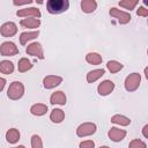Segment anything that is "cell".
Segmentation results:
<instances>
[{
    "mask_svg": "<svg viewBox=\"0 0 148 148\" xmlns=\"http://www.w3.org/2000/svg\"><path fill=\"white\" fill-rule=\"evenodd\" d=\"M97 8V2L95 0H82L81 1V9L83 13L90 14L94 13Z\"/></svg>",
    "mask_w": 148,
    "mask_h": 148,
    "instance_id": "2e32d148",
    "label": "cell"
},
{
    "mask_svg": "<svg viewBox=\"0 0 148 148\" xmlns=\"http://www.w3.org/2000/svg\"><path fill=\"white\" fill-rule=\"evenodd\" d=\"M0 72L2 74H12L14 72V64L9 60H2L0 61Z\"/></svg>",
    "mask_w": 148,
    "mask_h": 148,
    "instance_id": "cb8c5ba5",
    "label": "cell"
},
{
    "mask_svg": "<svg viewBox=\"0 0 148 148\" xmlns=\"http://www.w3.org/2000/svg\"><path fill=\"white\" fill-rule=\"evenodd\" d=\"M99 148H110V147H108V146H101Z\"/></svg>",
    "mask_w": 148,
    "mask_h": 148,
    "instance_id": "e575fe53",
    "label": "cell"
},
{
    "mask_svg": "<svg viewBox=\"0 0 148 148\" xmlns=\"http://www.w3.org/2000/svg\"><path fill=\"white\" fill-rule=\"evenodd\" d=\"M108 135L111 141L113 142H120L125 136H126V131L118 128V127H111L108 132Z\"/></svg>",
    "mask_w": 148,
    "mask_h": 148,
    "instance_id": "7c38bea8",
    "label": "cell"
},
{
    "mask_svg": "<svg viewBox=\"0 0 148 148\" xmlns=\"http://www.w3.org/2000/svg\"><path fill=\"white\" fill-rule=\"evenodd\" d=\"M16 32H17V25H16L14 22H12V21L5 22V23L0 27V34H1L3 37H6V38L13 37L14 35H16Z\"/></svg>",
    "mask_w": 148,
    "mask_h": 148,
    "instance_id": "9c48e42d",
    "label": "cell"
},
{
    "mask_svg": "<svg viewBox=\"0 0 148 148\" xmlns=\"http://www.w3.org/2000/svg\"><path fill=\"white\" fill-rule=\"evenodd\" d=\"M66 101H67V97L65 95L64 91L61 90H58V91H54L52 92V95L50 96V103L51 104H58V105H65L66 104Z\"/></svg>",
    "mask_w": 148,
    "mask_h": 148,
    "instance_id": "4fadbf2b",
    "label": "cell"
},
{
    "mask_svg": "<svg viewBox=\"0 0 148 148\" xmlns=\"http://www.w3.org/2000/svg\"><path fill=\"white\" fill-rule=\"evenodd\" d=\"M111 123L120 125V126H128L131 124V119L123 114H114L111 117Z\"/></svg>",
    "mask_w": 148,
    "mask_h": 148,
    "instance_id": "603a6c76",
    "label": "cell"
},
{
    "mask_svg": "<svg viewBox=\"0 0 148 148\" xmlns=\"http://www.w3.org/2000/svg\"><path fill=\"white\" fill-rule=\"evenodd\" d=\"M23 95H24V86H23L22 82L14 81L9 84L8 90H7V96H8L9 99L17 101V99L22 98Z\"/></svg>",
    "mask_w": 148,
    "mask_h": 148,
    "instance_id": "7a4b0ae2",
    "label": "cell"
},
{
    "mask_svg": "<svg viewBox=\"0 0 148 148\" xmlns=\"http://www.w3.org/2000/svg\"><path fill=\"white\" fill-rule=\"evenodd\" d=\"M30 112H31V114L37 116V117L44 116L47 112V105L46 104H43V103H36V104L31 105Z\"/></svg>",
    "mask_w": 148,
    "mask_h": 148,
    "instance_id": "e0dca14e",
    "label": "cell"
},
{
    "mask_svg": "<svg viewBox=\"0 0 148 148\" xmlns=\"http://www.w3.org/2000/svg\"><path fill=\"white\" fill-rule=\"evenodd\" d=\"M86 61L88 64H90V65H99V64H102L103 58L97 52H89L86 56Z\"/></svg>",
    "mask_w": 148,
    "mask_h": 148,
    "instance_id": "44dd1931",
    "label": "cell"
},
{
    "mask_svg": "<svg viewBox=\"0 0 148 148\" xmlns=\"http://www.w3.org/2000/svg\"><path fill=\"white\" fill-rule=\"evenodd\" d=\"M13 3H14L15 6H23V5H30V3H32V1H31V0H25V1H13Z\"/></svg>",
    "mask_w": 148,
    "mask_h": 148,
    "instance_id": "4dcf8cb0",
    "label": "cell"
},
{
    "mask_svg": "<svg viewBox=\"0 0 148 148\" xmlns=\"http://www.w3.org/2000/svg\"><path fill=\"white\" fill-rule=\"evenodd\" d=\"M69 7L68 0H49L46 2V9L50 14L57 15L66 12Z\"/></svg>",
    "mask_w": 148,
    "mask_h": 148,
    "instance_id": "6da1fadb",
    "label": "cell"
},
{
    "mask_svg": "<svg viewBox=\"0 0 148 148\" xmlns=\"http://www.w3.org/2000/svg\"><path fill=\"white\" fill-rule=\"evenodd\" d=\"M123 67H124V65H123L121 62L117 61V60H110V61H108V64H106V68L109 69L110 73H113V74L120 72V71L123 69Z\"/></svg>",
    "mask_w": 148,
    "mask_h": 148,
    "instance_id": "d4e9b609",
    "label": "cell"
},
{
    "mask_svg": "<svg viewBox=\"0 0 148 148\" xmlns=\"http://www.w3.org/2000/svg\"><path fill=\"white\" fill-rule=\"evenodd\" d=\"M128 148H147V145L145 141H142L140 139H133L128 143Z\"/></svg>",
    "mask_w": 148,
    "mask_h": 148,
    "instance_id": "83f0119b",
    "label": "cell"
},
{
    "mask_svg": "<svg viewBox=\"0 0 148 148\" xmlns=\"http://www.w3.org/2000/svg\"><path fill=\"white\" fill-rule=\"evenodd\" d=\"M16 15L18 17H24V18H39L42 16V13L36 7H27L18 9L16 12Z\"/></svg>",
    "mask_w": 148,
    "mask_h": 148,
    "instance_id": "8992f818",
    "label": "cell"
},
{
    "mask_svg": "<svg viewBox=\"0 0 148 148\" xmlns=\"http://www.w3.org/2000/svg\"><path fill=\"white\" fill-rule=\"evenodd\" d=\"M12 148H25L23 145H20V146H17V147H12Z\"/></svg>",
    "mask_w": 148,
    "mask_h": 148,
    "instance_id": "836d02e7",
    "label": "cell"
},
{
    "mask_svg": "<svg viewBox=\"0 0 148 148\" xmlns=\"http://www.w3.org/2000/svg\"><path fill=\"white\" fill-rule=\"evenodd\" d=\"M5 86H6V79H3V77H0V92L3 90Z\"/></svg>",
    "mask_w": 148,
    "mask_h": 148,
    "instance_id": "1f68e13d",
    "label": "cell"
},
{
    "mask_svg": "<svg viewBox=\"0 0 148 148\" xmlns=\"http://www.w3.org/2000/svg\"><path fill=\"white\" fill-rule=\"evenodd\" d=\"M109 13H110V15H111L113 18H116V20L118 21V23H120V24H127V23L131 21V18H132L130 13L124 12V10H120V9H118V8H116V7L110 8Z\"/></svg>",
    "mask_w": 148,
    "mask_h": 148,
    "instance_id": "5b68a950",
    "label": "cell"
},
{
    "mask_svg": "<svg viewBox=\"0 0 148 148\" xmlns=\"http://www.w3.org/2000/svg\"><path fill=\"white\" fill-rule=\"evenodd\" d=\"M6 140L12 145L16 143L20 140V131L17 128H9L6 132Z\"/></svg>",
    "mask_w": 148,
    "mask_h": 148,
    "instance_id": "d6986e66",
    "label": "cell"
},
{
    "mask_svg": "<svg viewBox=\"0 0 148 148\" xmlns=\"http://www.w3.org/2000/svg\"><path fill=\"white\" fill-rule=\"evenodd\" d=\"M113 89H114V83L111 80H104L97 87V91L101 96H108L113 91Z\"/></svg>",
    "mask_w": 148,
    "mask_h": 148,
    "instance_id": "8fae6325",
    "label": "cell"
},
{
    "mask_svg": "<svg viewBox=\"0 0 148 148\" xmlns=\"http://www.w3.org/2000/svg\"><path fill=\"white\" fill-rule=\"evenodd\" d=\"M97 130V126L95 123H82L76 128V135L79 138H86L89 135H92Z\"/></svg>",
    "mask_w": 148,
    "mask_h": 148,
    "instance_id": "277c9868",
    "label": "cell"
},
{
    "mask_svg": "<svg viewBox=\"0 0 148 148\" xmlns=\"http://www.w3.org/2000/svg\"><path fill=\"white\" fill-rule=\"evenodd\" d=\"M140 82H141V75L139 73H131L125 79V83H124L125 84V89L127 91H130V92L135 91L139 88Z\"/></svg>",
    "mask_w": 148,
    "mask_h": 148,
    "instance_id": "3957f363",
    "label": "cell"
},
{
    "mask_svg": "<svg viewBox=\"0 0 148 148\" xmlns=\"http://www.w3.org/2000/svg\"><path fill=\"white\" fill-rule=\"evenodd\" d=\"M21 27L23 28H30V29H36L40 25V20L39 18H22L20 21Z\"/></svg>",
    "mask_w": 148,
    "mask_h": 148,
    "instance_id": "ffe728a7",
    "label": "cell"
},
{
    "mask_svg": "<svg viewBox=\"0 0 148 148\" xmlns=\"http://www.w3.org/2000/svg\"><path fill=\"white\" fill-rule=\"evenodd\" d=\"M94 147H95V142L92 140H84L79 145V148H94Z\"/></svg>",
    "mask_w": 148,
    "mask_h": 148,
    "instance_id": "f1b7e54d",
    "label": "cell"
},
{
    "mask_svg": "<svg viewBox=\"0 0 148 148\" xmlns=\"http://www.w3.org/2000/svg\"><path fill=\"white\" fill-rule=\"evenodd\" d=\"M139 3L138 0H123V1H119V6L120 7H124L125 9H134L135 6Z\"/></svg>",
    "mask_w": 148,
    "mask_h": 148,
    "instance_id": "484cf974",
    "label": "cell"
},
{
    "mask_svg": "<svg viewBox=\"0 0 148 148\" xmlns=\"http://www.w3.org/2000/svg\"><path fill=\"white\" fill-rule=\"evenodd\" d=\"M32 62L30 60H28V58H21L17 62V69L20 73H25L28 71H30L32 68Z\"/></svg>",
    "mask_w": 148,
    "mask_h": 148,
    "instance_id": "7402d4cb",
    "label": "cell"
},
{
    "mask_svg": "<svg viewBox=\"0 0 148 148\" xmlns=\"http://www.w3.org/2000/svg\"><path fill=\"white\" fill-rule=\"evenodd\" d=\"M25 52H27V54L36 57V58H38L40 60L44 59V50H43L42 44L38 43V42H34V43L29 44L27 46V49H25Z\"/></svg>",
    "mask_w": 148,
    "mask_h": 148,
    "instance_id": "ba28073f",
    "label": "cell"
},
{
    "mask_svg": "<svg viewBox=\"0 0 148 148\" xmlns=\"http://www.w3.org/2000/svg\"><path fill=\"white\" fill-rule=\"evenodd\" d=\"M142 134L145 138H148V125H145L142 128Z\"/></svg>",
    "mask_w": 148,
    "mask_h": 148,
    "instance_id": "d6a6232c",
    "label": "cell"
},
{
    "mask_svg": "<svg viewBox=\"0 0 148 148\" xmlns=\"http://www.w3.org/2000/svg\"><path fill=\"white\" fill-rule=\"evenodd\" d=\"M136 14H138V16L147 17V16H148V9H147L146 7H143V6H141V7H139V8H138Z\"/></svg>",
    "mask_w": 148,
    "mask_h": 148,
    "instance_id": "f546056e",
    "label": "cell"
},
{
    "mask_svg": "<svg viewBox=\"0 0 148 148\" xmlns=\"http://www.w3.org/2000/svg\"><path fill=\"white\" fill-rule=\"evenodd\" d=\"M31 148H43V141L39 135L34 134L31 136Z\"/></svg>",
    "mask_w": 148,
    "mask_h": 148,
    "instance_id": "4316f807",
    "label": "cell"
},
{
    "mask_svg": "<svg viewBox=\"0 0 148 148\" xmlns=\"http://www.w3.org/2000/svg\"><path fill=\"white\" fill-rule=\"evenodd\" d=\"M18 53V49L13 42H3L0 45V54L2 57H13Z\"/></svg>",
    "mask_w": 148,
    "mask_h": 148,
    "instance_id": "52a82bcc",
    "label": "cell"
},
{
    "mask_svg": "<svg viewBox=\"0 0 148 148\" xmlns=\"http://www.w3.org/2000/svg\"><path fill=\"white\" fill-rule=\"evenodd\" d=\"M62 82V77L59 75H46L43 79V86L45 89H53Z\"/></svg>",
    "mask_w": 148,
    "mask_h": 148,
    "instance_id": "30bf717a",
    "label": "cell"
},
{
    "mask_svg": "<svg viewBox=\"0 0 148 148\" xmlns=\"http://www.w3.org/2000/svg\"><path fill=\"white\" fill-rule=\"evenodd\" d=\"M39 35V31L38 30H35V31H24L20 35V43L21 45H25L28 44V42L37 38Z\"/></svg>",
    "mask_w": 148,
    "mask_h": 148,
    "instance_id": "9a60e30c",
    "label": "cell"
},
{
    "mask_svg": "<svg viewBox=\"0 0 148 148\" xmlns=\"http://www.w3.org/2000/svg\"><path fill=\"white\" fill-rule=\"evenodd\" d=\"M65 119V112L61 109H53L50 113V120L54 124H60Z\"/></svg>",
    "mask_w": 148,
    "mask_h": 148,
    "instance_id": "ac0fdd59",
    "label": "cell"
},
{
    "mask_svg": "<svg viewBox=\"0 0 148 148\" xmlns=\"http://www.w3.org/2000/svg\"><path fill=\"white\" fill-rule=\"evenodd\" d=\"M104 74H105V69H103V68L92 69V71L88 72V74H87V82L88 83H94L98 79H101Z\"/></svg>",
    "mask_w": 148,
    "mask_h": 148,
    "instance_id": "5bb4252c",
    "label": "cell"
}]
</instances>
